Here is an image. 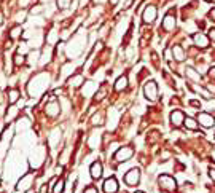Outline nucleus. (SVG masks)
Instances as JSON below:
<instances>
[{
	"mask_svg": "<svg viewBox=\"0 0 215 193\" xmlns=\"http://www.w3.org/2000/svg\"><path fill=\"white\" fill-rule=\"evenodd\" d=\"M30 185H32V175L30 174H26L24 177H22L19 182H18V187H16V188H18L19 191L21 190H30Z\"/></svg>",
	"mask_w": 215,
	"mask_h": 193,
	"instance_id": "1a4fd4ad",
	"label": "nucleus"
},
{
	"mask_svg": "<svg viewBox=\"0 0 215 193\" xmlns=\"http://www.w3.org/2000/svg\"><path fill=\"white\" fill-rule=\"evenodd\" d=\"M118 188H120V187H118V182H116L115 177L105 179V182H104V191L105 193H116Z\"/></svg>",
	"mask_w": 215,
	"mask_h": 193,
	"instance_id": "423d86ee",
	"label": "nucleus"
},
{
	"mask_svg": "<svg viewBox=\"0 0 215 193\" xmlns=\"http://www.w3.org/2000/svg\"><path fill=\"white\" fill-rule=\"evenodd\" d=\"M126 86H128V78L123 75V77L118 78L116 83H115V91H123V89L126 88Z\"/></svg>",
	"mask_w": 215,
	"mask_h": 193,
	"instance_id": "2eb2a0df",
	"label": "nucleus"
},
{
	"mask_svg": "<svg viewBox=\"0 0 215 193\" xmlns=\"http://www.w3.org/2000/svg\"><path fill=\"white\" fill-rule=\"evenodd\" d=\"M155 16H156V10L153 7H150L148 10L145 11V14H144V21L145 22H153L155 21Z\"/></svg>",
	"mask_w": 215,
	"mask_h": 193,
	"instance_id": "4468645a",
	"label": "nucleus"
},
{
	"mask_svg": "<svg viewBox=\"0 0 215 193\" xmlns=\"http://www.w3.org/2000/svg\"><path fill=\"white\" fill-rule=\"evenodd\" d=\"M172 51H174V58L177 59V61H183V59H185L183 50L180 48V47H174V48H172Z\"/></svg>",
	"mask_w": 215,
	"mask_h": 193,
	"instance_id": "a211bd4d",
	"label": "nucleus"
},
{
	"mask_svg": "<svg viewBox=\"0 0 215 193\" xmlns=\"http://www.w3.org/2000/svg\"><path fill=\"white\" fill-rule=\"evenodd\" d=\"M89 172H91V177L94 180H97L102 177V163L100 161H94L91 164V168H89Z\"/></svg>",
	"mask_w": 215,
	"mask_h": 193,
	"instance_id": "6e6552de",
	"label": "nucleus"
},
{
	"mask_svg": "<svg viewBox=\"0 0 215 193\" xmlns=\"http://www.w3.org/2000/svg\"><path fill=\"white\" fill-rule=\"evenodd\" d=\"M210 37H212L213 40H215V29H212V31H210Z\"/></svg>",
	"mask_w": 215,
	"mask_h": 193,
	"instance_id": "a878e982",
	"label": "nucleus"
},
{
	"mask_svg": "<svg viewBox=\"0 0 215 193\" xmlns=\"http://www.w3.org/2000/svg\"><path fill=\"white\" fill-rule=\"evenodd\" d=\"M83 193H97V188H96V187H93V185H88L86 188L83 190Z\"/></svg>",
	"mask_w": 215,
	"mask_h": 193,
	"instance_id": "aec40b11",
	"label": "nucleus"
},
{
	"mask_svg": "<svg viewBox=\"0 0 215 193\" xmlns=\"http://www.w3.org/2000/svg\"><path fill=\"white\" fill-rule=\"evenodd\" d=\"M209 16H210V18H212V19L215 21V8H213V10L210 11V13H209Z\"/></svg>",
	"mask_w": 215,
	"mask_h": 193,
	"instance_id": "b1692460",
	"label": "nucleus"
},
{
	"mask_svg": "<svg viewBox=\"0 0 215 193\" xmlns=\"http://www.w3.org/2000/svg\"><path fill=\"white\" fill-rule=\"evenodd\" d=\"M22 62H24V58H22V56H14V64L16 66L22 64Z\"/></svg>",
	"mask_w": 215,
	"mask_h": 193,
	"instance_id": "4be33fe9",
	"label": "nucleus"
},
{
	"mask_svg": "<svg viewBox=\"0 0 215 193\" xmlns=\"http://www.w3.org/2000/svg\"><path fill=\"white\" fill-rule=\"evenodd\" d=\"M132 155H134V150L131 149V147H121V149L115 153V161H118V163L128 161V160L132 158Z\"/></svg>",
	"mask_w": 215,
	"mask_h": 193,
	"instance_id": "f03ea898",
	"label": "nucleus"
},
{
	"mask_svg": "<svg viewBox=\"0 0 215 193\" xmlns=\"http://www.w3.org/2000/svg\"><path fill=\"white\" fill-rule=\"evenodd\" d=\"M124 180H126V184H128L129 187L137 185V184H139V180H140V171H139L137 168L129 169V171L126 172V175H124Z\"/></svg>",
	"mask_w": 215,
	"mask_h": 193,
	"instance_id": "f257e3e1",
	"label": "nucleus"
},
{
	"mask_svg": "<svg viewBox=\"0 0 215 193\" xmlns=\"http://www.w3.org/2000/svg\"><path fill=\"white\" fill-rule=\"evenodd\" d=\"M0 102H2V94H0Z\"/></svg>",
	"mask_w": 215,
	"mask_h": 193,
	"instance_id": "cd10ccee",
	"label": "nucleus"
},
{
	"mask_svg": "<svg viewBox=\"0 0 215 193\" xmlns=\"http://www.w3.org/2000/svg\"><path fill=\"white\" fill-rule=\"evenodd\" d=\"M19 96H21V93H19V89H10L8 91V104H16V102L19 101Z\"/></svg>",
	"mask_w": 215,
	"mask_h": 193,
	"instance_id": "9b49d317",
	"label": "nucleus"
},
{
	"mask_svg": "<svg viewBox=\"0 0 215 193\" xmlns=\"http://www.w3.org/2000/svg\"><path fill=\"white\" fill-rule=\"evenodd\" d=\"M198 121H199L204 128H212L215 124V118L210 115V113L201 112V113H198Z\"/></svg>",
	"mask_w": 215,
	"mask_h": 193,
	"instance_id": "39448f33",
	"label": "nucleus"
},
{
	"mask_svg": "<svg viewBox=\"0 0 215 193\" xmlns=\"http://www.w3.org/2000/svg\"><path fill=\"white\" fill-rule=\"evenodd\" d=\"M46 113L49 117H56L59 113V104L58 102H51V104L46 105Z\"/></svg>",
	"mask_w": 215,
	"mask_h": 193,
	"instance_id": "ddd939ff",
	"label": "nucleus"
},
{
	"mask_svg": "<svg viewBox=\"0 0 215 193\" xmlns=\"http://www.w3.org/2000/svg\"><path fill=\"white\" fill-rule=\"evenodd\" d=\"M171 121H172V126H174V128L182 126V123H185V115H183V112L174 110V112L171 113Z\"/></svg>",
	"mask_w": 215,
	"mask_h": 193,
	"instance_id": "0eeeda50",
	"label": "nucleus"
},
{
	"mask_svg": "<svg viewBox=\"0 0 215 193\" xmlns=\"http://www.w3.org/2000/svg\"><path fill=\"white\" fill-rule=\"evenodd\" d=\"M174 26H175V19L172 18L171 14H167L166 18H164V21H163V29H166V31H172V29H174Z\"/></svg>",
	"mask_w": 215,
	"mask_h": 193,
	"instance_id": "f8f14e48",
	"label": "nucleus"
},
{
	"mask_svg": "<svg viewBox=\"0 0 215 193\" xmlns=\"http://www.w3.org/2000/svg\"><path fill=\"white\" fill-rule=\"evenodd\" d=\"M144 93H145V98L148 101H156L158 99V86L155 82H148L144 88Z\"/></svg>",
	"mask_w": 215,
	"mask_h": 193,
	"instance_id": "7ed1b4c3",
	"label": "nucleus"
},
{
	"mask_svg": "<svg viewBox=\"0 0 215 193\" xmlns=\"http://www.w3.org/2000/svg\"><path fill=\"white\" fill-rule=\"evenodd\" d=\"M185 124H186V128H188V129H198V126H199V124H198V121L193 120V118H186Z\"/></svg>",
	"mask_w": 215,
	"mask_h": 193,
	"instance_id": "6ab92c4d",
	"label": "nucleus"
},
{
	"mask_svg": "<svg viewBox=\"0 0 215 193\" xmlns=\"http://www.w3.org/2000/svg\"><path fill=\"white\" fill-rule=\"evenodd\" d=\"M190 104H191V105H194V107H201V102H199V101H191Z\"/></svg>",
	"mask_w": 215,
	"mask_h": 193,
	"instance_id": "5701e85b",
	"label": "nucleus"
},
{
	"mask_svg": "<svg viewBox=\"0 0 215 193\" xmlns=\"http://www.w3.org/2000/svg\"><path fill=\"white\" fill-rule=\"evenodd\" d=\"M21 34V27H14L13 31H11V38H16Z\"/></svg>",
	"mask_w": 215,
	"mask_h": 193,
	"instance_id": "412c9836",
	"label": "nucleus"
},
{
	"mask_svg": "<svg viewBox=\"0 0 215 193\" xmlns=\"http://www.w3.org/2000/svg\"><path fill=\"white\" fill-rule=\"evenodd\" d=\"M185 70H186V75H188L191 80H194V82H199V80H201V73H198L194 69L188 67V69H185Z\"/></svg>",
	"mask_w": 215,
	"mask_h": 193,
	"instance_id": "f3484780",
	"label": "nucleus"
},
{
	"mask_svg": "<svg viewBox=\"0 0 215 193\" xmlns=\"http://www.w3.org/2000/svg\"><path fill=\"white\" fill-rule=\"evenodd\" d=\"M193 40H194V43H196L199 48H207V45H209L207 37L202 35V34H194V35H193Z\"/></svg>",
	"mask_w": 215,
	"mask_h": 193,
	"instance_id": "9d476101",
	"label": "nucleus"
},
{
	"mask_svg": "<svg viewBox=\"0 0 215 193\" xmlns=\"http://www.w3.org/2000/svg\"><path fill=\"white\" fill-rule=\"evenodd\" d=\"M64 188H65V180H64V179H58V180L54 182L53 193H64Z\"/></svg>",
	"mask_w": 215,
	"mask_h": 193,
	"instance_id": "dca6fc26",
	"label": "nucleus"
},
{
	"mask_svg": "<svg viewBox=\"0 0 215 193\" xmlns=\"http://www.w3.org/2000/svg\"><path fill=\"white\" fill-rule=\"evenodd\" d=\"M160 187L166 191H171L175 188V179H172L171 175H167V174H164L160 177Z\"/></svg>",
	"mask_w": 215,
	"mask_h": 193,
	"instance_id": "20e7f679",
	"label": "nucleus"
},
{
	"mask_svg": "<svg viewBox=\"0 0 215 193\" xmlns=\"http://www.w3.org/2000/svg\"><path fill=\"white\" fill-rule=\"evenodd\" d=\"M112 3H113V5H115V3H116V0H112Z\"/></svg>",
	"mask_w": 215,
	"mask_h": 193,
	"instance_id": "bb28decb",
	"label": "nucleus"
},
{
	"mask_svg": "<svg viewBox=\"0 0 215 193\" xmlns=\"http://www.w3.org/2000/svg\"><path fill=\"white\" fill-rule=\"evenodd\" d=\"M135 193H144V191H135Z\"/></svg>",
	"mask_w": 215,
	"mask_h": 193,
	"instance_id": "c85d7f7f",
	"label": "nucleus"
},
{
	"mask_svg": "<svg viewBox=\"0 0 215 193\" xmlns=\"http://www.w3.org/2000/svg\"><path fill=\"white\" fill-rule=\"evenodd\" d=\"M210 177L215 180V169H212V168H210Z\"/></svg>",
	"mask_w": 215,
	"mask_h": 193,
	"instance_id": "393cba45",
	"label": "nucleus"
}]
</instances>
